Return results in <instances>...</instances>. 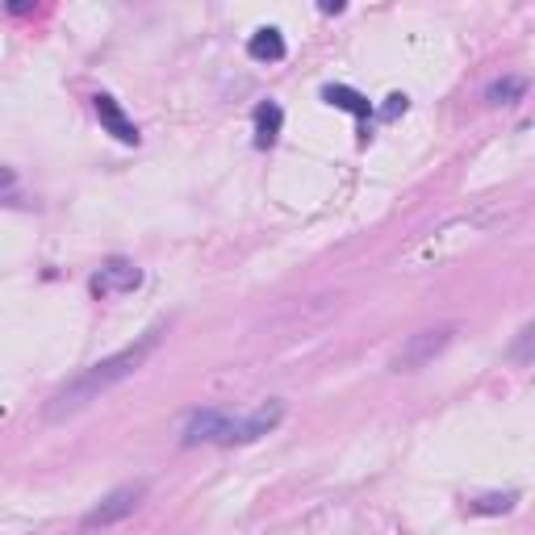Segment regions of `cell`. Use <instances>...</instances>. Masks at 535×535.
I'll return each instance as SVG.
<instances>
[{
  "label": "cell",
  "mask_w": 535,
  "mask_h": 535,
  "mask_svg": "<svg viewBox=\"0 0 535 535\" xmlns=\"http://www.w3.org/2000/svg\"><path fill=\"white\" fill-rule=\"evenodd\" d=\"M92 105H97V118H101V126L118 138V143H126V147H134L138 143V126L126 118L122 113V105L109 97V92H97V97H92Z\"/></svg>",
  "instance_id": "cell-6"
},
{
  "label": "cell",
  "mask_w": 535,
  "mask_h": 535,
  "mask_svg": "<svg viewBox=\"0 0 535 535\" xmlns=\"http://www.w3.org/2000/svg\"><path fill=\"white\" fill-rule=\"evenodd\" d=\"M322 101H327V105H335V109L356 113L360 122H368V118H372V101L364 97V92L347 88V84H327V88H322Z\"/></svg>",
  "instance_id": "cell-9"
},
{
  "label": "cell",
  "mask_w": 535,
  "mask_h": 535,
  "mask_svg": "<svg viewBox=\"0 0 535 535\" xmlns=\"http://www.w3.org/2000/svg\"><path fill=\"white\" fill-rule=\"evenodd\" d=\"M398 113H406V97H402V92H393L389 105H385V118H398Z\"/></svg>",
  "instance_id": "cell-12"
},
{
  "label": "cell",
  "mask_w": 535,
  "mask_h": 535,
  "mask_svg": "<svg viewBox=\"0 0 535 535\" xmlns=\"http://www.w3.org/2000/svg\"><path fill=\"white\" fill-rule=\"evenodd\" d=\"M527 92V80H519V76H506V80H494L490 84V92H485V101L490 105H515L519 97Z\"/></svg>",
  "instance_id": "cell-10"
},
{
  "label": "cell",
  "mask_w": 535,
  "mask_h": 535,
  "mask_svg": "<svg viewBox=\"0 0 535 535\" xmlns=\"http://www.w3.org/2000/svg\"><path fill=\"white\" fill-rule=\"evenodd\" d=\"M17 184V176H13V168H0V193H9Z\"/></svg>",
  "instance_id": "cell-13"
},
{
  "label": "cell",
  "mask_w": 535,
  "mask_h": 535,
  "mask_svg": "<svg viewBox=\"0 0 535 535\" xmlns=\"http://www.w3.org/2000/svg\"><path fill=\"white\" fill-rule=\"evenodd\" d=\"M147 498V481H134V485H118L113 494H105L97 506L84 515V531H97V527H113V523H122L130 519L138 502Z\"/></svg>",
  "instance_id": "cell-3"
},
{
  "label": "cell",
  "mask_w": 535,
  "mask_h": 535,
  "mask_svg": "<svg viewBox=\"0 0 535 535\" xmlns=\"http://www.w3.org/2000/svg\"><path fill=\"white\" fill-rule=\"evenodd\" d=\"M251 126H255V147H272L276 138H281V126H285V109L276 101H260L251 113Z\"/></svg>",
  "instance_id": "cell-7"
},
{
  "label": "cell",
  "mask_w": 535,
  "mask_h": 535,
  "mask_svg": "<svg viewBox=\"0 0 535 535\" xmlns=\"http://www.w3.org/2000/svg\"><path fill=\"white\" fill-rule=\"evenodd\" d=\"M138 285H143V268H138L134 260H126V255H113V260H105L97 272H92V293L97 297L134 293Z\"/></svg>",
  "instance_id": "cell-5"
},
{
  "label": "cell",
  "mask_w": 535,
  "mask_h": 535,
  "mask_svg": "<svg viewBox=\"0 0 535 535\" xmlns=\"http://www.w3.org/2000/svg\"><path fill=\"white\" fill-rule=\"evenodd\" d=\"M164 331H168L164 322H155V327L143 331L130 347H122V352H113V356H105V360H97V364H88V368L80 372V377H72V381H67V385L55 393L51 402L42 406V418H46V423H63V418L80 414L84 406L101 402L113 385L130 381L134 372L155 356V347H159V339H164Z\"/></svg>",
  "instance_id": "cell-1"
},
{
  "label": "cell",
  "mask_w": 535,
  "mask_h": 535,
  "mask_svg": "<svg viewBox=\"0 0 535 535\" xmlns=\"http://www.w3.org/2000/svg\"><path fill=\"white\" fill-rule=\"evenodd\" d=\"M515 502H519V494H485V498L469 502V510L473 515H506V510H515Z\"/></svg>",
  "instance_id": "cell-11"
},
{
  "label": "cell",
  "mask_w": 535,
  "mask_h": 535,
  "mask_svg": "<svg viewBox=\"0 0 535 535\" xmlns=\"http://www.w3.org/2000/svg\"><path fill=\"white\" fill-rule=\"evenodd\" d=\"M281 418H285V402H264V406H255L251 414L243 418H230L222 414V427H218V444L222 448H235V444H255V439H264L268 431L281 427Z\"/></svg>",
  "instance_id": "cell-2"
},
{
  "label": "cell",
  "mask_w": 535,
  "mask_h": 535,
  "mask_svg": "<svg viewBox=\"0 0 535 535\" xmlns=\"http://www.w3.org/2000/svg\"><path fill=\"white\" fill-rule=\"evenodd\" d=\"M452 335H456V327H431V331L410 335V339L402 343V352L393 356V372H418L423 364H431V360L452 343Z\"/></svg>",
  "instance_id": "cell-4"
},
{
  "label": "cell",
  "mask_w": 535,
  "mask_h": 535,
  "mask_svg": "<svg viewBox=\"0 0 535 535\" xmlns=\"http://www.w3.org/2000/svg\"><path fill=\"white\" fill-rule=\"evenodd\" d=\"M247 55H251L255 63H281V59H285V38H281V30H276V26L255 30V34L247 38Z\"/></svg>",
  "instance_id": "cell-8"
}]
</instances>
